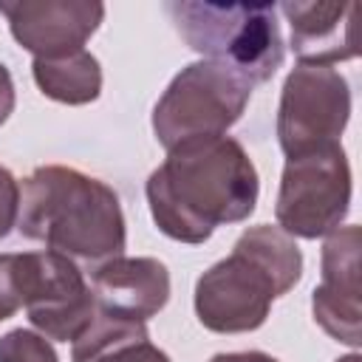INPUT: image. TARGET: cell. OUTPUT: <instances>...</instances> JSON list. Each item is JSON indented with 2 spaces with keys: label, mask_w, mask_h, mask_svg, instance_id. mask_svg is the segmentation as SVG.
Segmentation results:
<instances>
[{
  "label": "cell",
  "mask_w": 362,
  "mask_h": 362,
  "mask_svg": "<svg viewBox=\"0 0 362 362\" xmlns=\"http://www.w3.org/2000/svg\"><path fill=\"white\" fill-rule=\"evenodd\" d=\"M150 215L178 243H206L223 223L246 221L260 195L255 161L232 136L192 139L173 150L150 173Z\"/></svg>",
  "instance_id": "6da1fadb"
},
{
  "label": "cell",
  "mask_w": 362,
  "mask_h": 362,
  "mask_svg": "<svg viewBox=\"0 0 362 362\" xmlns=\"http://www.w3.org/2000/svg\"><path fill=\"white\" fill-rule=\"evenodd\" d=\"M17 232L74 263H105L127 246L119 195L105 181L62 164L37 167L20 187Z\"/></svg>",
  "instance_id": "7a4b0ae2"
},
{
  "label": "cell",
  "mask_w": 362,
  "mask_h": 362,
  "mask_svg": "<svg viewBox=\"0 0 362 362\" xmlns=\"http://www.w3.org/2000/svg\"><path fill=\"white\" fill-rule=\"evenodd\" d=\"M303 277V252L272 223L249 226L232 252L209 266L195 283V317L215 334L257 331L272 303L288 294Z\"/></svg>",
  "instance_id": "3957f363"
},
{
  "label": "cell",
  "mask_w": 362,
  "mask_h": 362,
  "mask_svg": "<svg viewBox=\"0 0 362 362\" xmlns=\"http://www.w3.org/2000/svg\"><path fill=\"white\" fill-rule=\"evenodd\" d=\"M167 14L192 51L229 65L252 85L272 79L283 65L286 48L274 3L173 0Z\"/></svg>",
  "instance_id": "277c9868"
},
{
  "label": "cell",
  "mask_w": 362,
  "mask_h": 362,
  "mask_svg": "<svg viewBox=\"0 0 362 362\" xmlns=\"http://www.w3.org/2000/svg\"><path fill=\"white\" fill-rule=\"evenodd\" d=\"M252 82L229 65L198 59L181 68L153 107V133L164 150L192 139L226 136L252 99Z\"/></svg>",
  "instance_id": "5b68a950"
},
{
  "label": "cell",
  "mask_w": 362,
  "mask_h": 362,
  "mask_svg": "<svg viewBox=\"0 0 362 362\" xmlns=\"http://www.w3.org/2000/svg\"><path fill=\"white\" fill-rule=\"evenodd\" d=\"M351 192V164L339 141L288 156L274 201L277 229L303 240L325 238L348 218Z\"/></svg>",
  "instance_id": "8992f818"
},
{
  "label": "cell",
  "mask_w": 362,
  "mask_h": 362,
  "mask_svg": "<svg viewBox=\"0 0 362 362\" xmlns=\"http://www.w3.org/2000/svg\"><path fill=\"white\" fill-rule=\"evenodd\" d=\"M14 277L28 322L54 342H74L93 320L96 303L82 269L59 252H14Z\"/></svg>",
  "instance_id": "52a82bcc"
},
{
  "label": "cell",
  "mask_w": 362,
  "mask_h": 362,
  "mask_svg": "<svg viewBox=\"0 0 362 362\" xmlns=\"http://www.w3.org/2000/svg\"><path fill=\"white\" fill-rule=\"evenodd\" d=\"M351 119V85L334 65L297 62L280 90L277 141L288 156L337 144Z\"/></svg>",
  "instance_id": "ba28073f"
},
{
  "label": "cell",
  "mask_w": 362,
  "mask_h": 362,
  "mask_svg": "<svg viewBox=\"0 0 362 362\" xmlns=\"http://www.w3.org/2000/svg\"><path fill=\"white\" fill-rule=\"evenodd\" d=\"M11 37L34 59L82 51L105 20L99 0H0Z\"/></svg>",
  "instance_id": "9c48e42d"
},
{
  "label": "cell",
  "mask_w": 362,
  "mask_h": 362,
  "mask_svg": "<svg viewBox=\"0 0 362 362\" xmlns=\"http://www.w3.org/2000/svg\"><path fill=\"white\" fill-rule=\"evenodd\" d=\"M359 226H339L325 235L320 257V286L311 291L314 322L348 348L362 345V308H359Z\"/></svg>",
  "instance_id": "30bf717a"
},
{
  "label": "cell",
  "mask_w": 362,
  "mask_h": 362,
  "mask_svg": "<svg viewBox=\"0 0 362 362\" xmlns=\"http://www.w3.org/2000/svg\"><path fill=\"white\" fill-rule=\"evenodd\" d=\"M93 303L102 314L147 322L170 300V272L158 257H110L90 274Z\"/></svg>",
  "instance_id": "8fae6325"
},
{
  "label": "cell",
  "mask_w": 362,
  "mask_h": 362,
  "mask_svg": "<svg viewBox=\"0 0 362 362\" xmlns=\"http://www.w3.org/2000/svg\"><path fill=\"white\" fill-rule=\"evenodd\" d=\"M291 25V51L308 65H337L359 54L354 23V3H300L288 0L280 6Z\"/></svg>",
  "instance_id": "7c38bea8"
},
{
  "label": "cell",
  "mask_w": 362,
  "mask_h": 362,
  "mask_svg": "<svg viewBox=\"0 0 362 362\" xmlns=\"http://www.w3.org/2000/svg\"><path fill=\"white\" fill-rule=\"evenodd\" d=\"M71 362H170V356L150 342L144 322L119 320L96 308L90 325L71 342Z\"/></svg>",
  "instance_id": "4fadbf2b"
},
{
  "label": "cell",
  "mask_w": 362,
  "mask_h": 362,
  "mask_svg": "<svg viewBox=\"0 0 362 362\" xmlns=\"http://www.w3.org/2000/svg\"><path fill=\"white\" fill-rule=\"evenodd\" d=\"M31 76L40 93L59 105H90L102 93V65L88 48L65 57L34 59Z\"/></svg>",
  "instance_id": "5bb4252c"
},
{
  "label": "cell",
  "mask_w": 362,
  "mask_h": 362,
  "mask_svg": "<svg viewBox=\"0 0 362 362\" xmlns=\"http://www.w3.org/2000/svg\"><path fill=\"white\" fill-rule=\"evenodd\" d=\"M0 362H59V356L42 334L11 328L0 337Z\"/></svg>",
  "instance_id": "9a60e30c"
},
{
  "label": "cell",
  "mask_w": 362,
  "mask_h": 362,
  "mask_svg": "<svg viewBox=\"0 0 362 362\" xmlns=\"http://www.w3.org/2000/svg\"><path fill=\"white\" fill-rule=\"evenodd\" d=\"M20 215V181L0 164V240L17 226Z\"/></svg>",
  "instance_id": "2e32d148"
},
{
  "label": "cell",
  "mask_w": 362,
  "mask_h": 362,
  "mask_svg": "<svg viewBox=\"0 0 362 362\" xmlns=\"http://www.w3.org/2000/svg\"><path fill=\"white\" fill-rule=\"evenodd\" d=\"M17 105V93H14V79L8 74V68L0 62V124L8 122V116L14 113Z\"/></svg>",
  "instance_id": "e0dca14e"
},
{
  "label": "cell",
  "mask_w": 362,
  "mask_h": 362,
  "mask_svg": "<svg viewBox=\"0 0 362 362\" xmlns=\"http://www.w3.org/2000/svg\"><path fill=\"white\" fill-rule=\"evenodd\" d=\"M209 362H280L263 351H235V354H215Z\"/></svg>",
  "instance_id": "ac0fdd59"
},
{
  "label": "cell",
  "mask_w": 362,
  "mask_h": 362,
  "mask_svg": "<svg viewBox=\"0 0 362 362\" xmlns=\"http://www.w3.org/2000/svg\"><path fill=\"white\" fill-rule=\"evenodd\" d=\"M337 362H362V356H359V354H348V356H342V359H337Z\"/></svg>",
  "instance_id": "d6986e66"
}]
</instances>
